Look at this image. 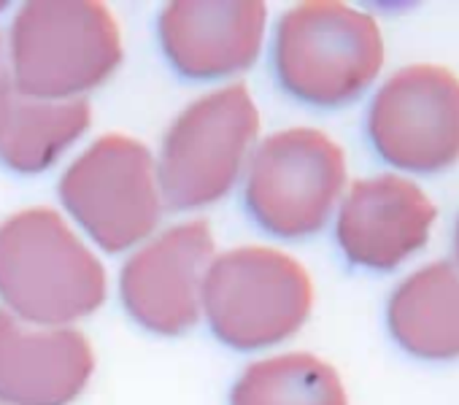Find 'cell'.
<instances>
[{
    "mask_svg": "<svg viewBox=\"0 0 459 405\" xmlns=\"http://www.w3.org/2000/svg\"><path fill=\"white\" fill-rule=\"evenodd\" d=\"M12 73H9V60H6V52H4V41H0V111H4V103L12 92Z\"/></svg>",
    "mask_w": 459,
    "mask_h": 405,
    "instance_id": "2e32d148",
    "label": "cell"
},
{
    "mask_svg": "<svg viewBox=\"0 0 459 405\" xmlns=\"http://www.w3.org/2000/svg\"><path fill=\"white\" fill-rule=\"evenodd\" d=\"M0 405H9V402H4V400H0Z\"/></svg>",
    "mask_w": 459,
    "mask_h": 405,
    "instance_id": "d6986e66",
    "label": "cell"
},
{
    "mask_svg": "<svg viewBox=\"0 0 459 405\" xmlns=\"http://www.w3.org/2000/svg\"><path fill=\"white\" fill-rule=\"evenodd\" d=\"M95 354L74 327H39L0 308V400L68 405L90 383Z\"/></svg>",
    "mask_w": 459,
    "mask_h": 405,
    "instance_id": "7c38bea8",
    "label": "cell"
},
{
    "mask_svg": "<svg viewBox=\"0 0 459 405\" xmlns=\"http://www.w3.org/2000/svg\"><path fill=\"white\" fill-rule=\"evenodd\" d=\"M249 217L276 238H308L327 228L346 189V154L316 127L268 135L249 157Z\"/></svg>",
    "mask_w": 459,
    "mask_h": 405,
    "instance_id": "8992f818",
    "label": "cell"
},
{
    "mask_svg": "<svg viewBox=\"0 0 459 405\" xmlns=\"http://www.w3.org/2000/svg\"><path fill=\"white\" fill-rule=\"evenodd\" d=\"M213 257L208 222L168 228L122 268L119 295L127 314L154 335H184L203 314V281Z\"/></svg>",
    "mask_w": 459,
    "mask_h": 405,
    "instance_id": "9c48e42d",
    "label": "cell"
},
{
    "mask_svg": "<svg viewBox=\"0 0 459 405\" xmlns=\"http://www.w3.org/2000/svg\"><path fill=\"white\" fill-rule=\"evenodd\" d=\"M368 138L392 168L437 173L459 162V76L416 63L392 73L368 108Z\"/></svg>",
    "mask_w": 459,
    "mask_h": 405,
    "instance_id": "ba28073f",
    "label": "cell"
},
{
    "mask_svg": "<svg viewBox=\"0 0 459 405\" xmlns=\"http://www.w3.org/2000/svg\"><path fill=\"white\" fill-rule=\"evenodd\" d=\"M106 268L52 209H28L0 225V300L17 319L68 327L106 300Z\"/></svg>",
    "mask_w": 459,
    "mask_h": 405,
    "instance_id": "6da1fadb",
    "label": "cell"
},
{
    "mask_svg": "<svg viewBox=\"0 0 459 405\" xmlns=\"http://www.w3.org/2000/svg\"><path fill=\"white\" fill-rule=\"evenodd\" d=\"M454 254H456V268H459V222H456V230H454Z\"/></svg>",
    "mask_w": 459,
    "mask_h": 405,
    "instance_id": "e0dca14e",
    "label": "cell"
},
{
    "mask_svg": "<svg viewBox=\"0 0 459 405\" xmlns=\"http://www.w3.org/2000/svg\"><path fill=\"white\" fill-rule=\"evenodd\" d=\"M92 108L76 100H33L9 92L0 111V162L17 173L52 168L87 130Z\"/></svg>",
    "mask_w": 459,
    "mask_h": 405,
    "instance_id": "5bb4252c",
    "label": "cell"
},
{
    "mask_svg": "<svg viewBox=\"0 0 459 405\" xmlns=\"http://www.w3.org/2000/svg\"><path fill=\"white\" fill-rule=\"evenodd\" d=\"M14 92L33 100H76L122 63L114 14L95 0H33L9 33Z\"/></svg>",
    "mask_w": 459,
    "mask_h": 405,
    "instance_id": "7a4b0ae2",
    "label": "cell"
},
{
    "mask_svg": "<svg viewBox=\"0 0 459 405\" xmlns=\"http://www.w3.org/2000/svg\"><path fill=\"white\" fill-rule=\"evenodd\" d=\"M260 135V111L244 84L189 103L168 127L157 159L162 206L195 211L233 189Z\"/></svg>",
    "mask_w": 459,
    "mask_h": 405,
    "instance_id": "277c9868",
    "label": "cell"
},
{
    "mask_svg": "<svg viewBox=\"0 0 459 405\" xmlns=\"http://www.w3.org/2000/svg\"><path fill=\"white\" fill-rule=\"evenodd\" d=\"M263 0H176L157 20L162 55L184 79L211 82L249 71L265 44Z\"/></svg>",
    "mask_w": 459,
    "mask_h": 405,
    "instance_id": "8fae6325",
    "label": "cell"
},
{
    "mask_svg": "<svg viewBox=\"0 0 459 405\" xmlns=\"http://www.w3.org/2000/svg\"><path fill=\"white\" fill-rule=\"evenodd\" d=\"M60 200L103 252H127L146 241L162 217L157 159L138 138L103 135L68 165Z\"/></svg>",
    "mask_w": 459,
    "mask_h": 405,
    "instance_id": "52a82bcc",
    "label": "cell"
},
{
    "mask_svg": "<svg viewBox=\"0 0 459 405\" xmlns=\"http://www.w3.org/2000/svg\"><path fill=\"white\" fill-rule=\"evenodd\" d=\"M435 220V202L413 178L381 173L349 186L335 238L351 265L389 273L429 244Z\"/></svg>",
    "mask_w": 459,
    "mask_h": 405,
    "instance_id": "30bf717a",
    "label": "cell"
},
{
    "mask_svg": "<svg viewBox=\"0 0 459 405\" xmlns=\"http://www.w3.org/2000/svg\"><path fill=\"white\" fill-rule=\"evenodd\" d=\"M273 68L295 100L338 108L365 95L381 73L384 36L368 12L338 0H308L281 17Z\"/></svg>",
    "mask_w": 459,
    "mask_h": 405,
    "instance_id": "3957f363",
    "label": "cell"
},
{
    "mask_svg": "<svg viewBox=\"0 0 459 405\" xmlns=\"http://www.w3.org/2000/svg\"><path fill=\"white\" fill-rule=\"evenodd\" d=\"M314 308V281L287 252L230 249L208 265L203 314L213 335L238 351H260L292 338Z\"/></svg>",
    "mask_w": 459,
    "mask_h": 405,
    "instance_id": "5b68a950",
    "label": "cell"
},
{
    "mask_svg": "<svg viewBox=\"0 0 459 405\" xmlns=\"http://www.w3.org/2000/svg\"><path fill=\"white\" fill-rule=\"evenodd\" d=\"M0 9H6V4H0Z\"/></svg>",
    "mask_w": 459,
    "mask_h": 405,
    "instance_id": "ac0fdd59",
    "label": "cell"
},
{
    "mask_svg": "<svg viewBox=\"0 0 459 405\" xmlns=\"http://www.w3.org/2000/svg\"><path fill=\"white\" fill-rule=\"evenodd\" d=\"M230 405H349L338 370L308 351L252 362L230 394Z\"/></svg>",
    "mask_w": 459,
    "mask_h": 405,
    "instance_id": "9a60e30c",
    "label": "cell"
},
{
    "mask_svg": "<svg viewBox=\"0 0 459 405\" xmlns=\"http://www.w3.org/2000/svg\"><path fill=\"white\" fill-rule=\"evenodd\" d=\"M386 327L416 359H459V268L437 260L405 276L386 303Z\"/></svg>",
    "mask_w": 459,
    "mask_h": 405,
    "instance_id": "4fadbf2b",
    "label": "cell"
}]
</instances>
